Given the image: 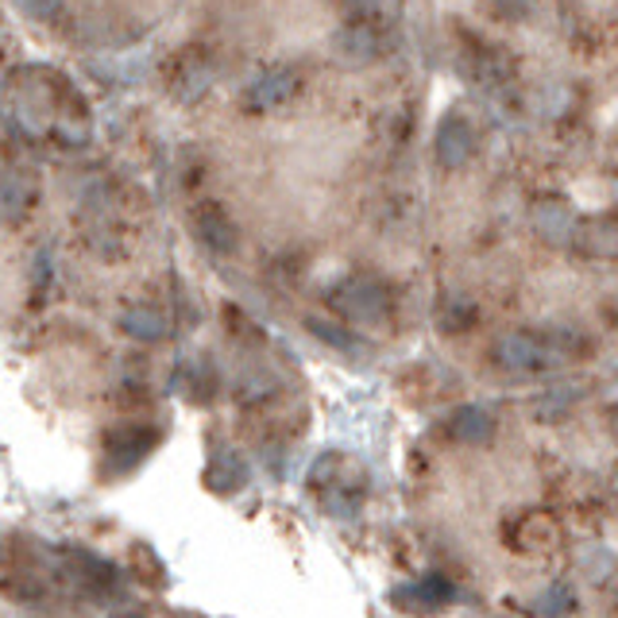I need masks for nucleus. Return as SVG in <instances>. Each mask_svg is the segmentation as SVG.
<instances>
[{"label":"nucleus","mask_w":618,"mask_h":618,"mask_svg":"<svg viewBox=\"0 0 618 618\" xmlns=\"http://www.w3.org/2000/svg\"><path fill=\"white\" fill-rule=\"evenodd\" d=\"M576 352V341H569L564 333H534V329H514L503 333L491 348L495 364L511 375H534V371H549L561 359H569Z\"/></svg>","instance_id":"f257e3e1"},{"label":"nucleus","mask_w":618,"mask_h":618,"mask_svg":"<svg viewBox=\"0 0 618 618\" xmlns=\"http://www.w3.org/2000/svg\"><path fill=\"white\" fill-rule=\"evenodd\" d=\"M333 309L352 325H382L391 318V290L375 275H348L329 294Z\"/></svg>","instance_id":"f03ea898"},{"label":"nucleus","mask_w":618,"mask_h":618,"mask_svg":"<svg viewBox=\"0 0 618 618\" xmlns=\"http://www.w3.org/2000/svg\"><path fill=\"white\" fill-rule=\"evenodd\" d=\"M298 90H301V73L294 70V66H271V70H263L260 78L248 85L244 105L252 108V113H275L286 101L298 98Z\"/></svg>","instance_id":"7ed1b4c3"},{"label":"nucleus","mask_w":618,"mask_h":618,"mask_svg":"<svg viewBox=\"0 0 618 618\" xmlns=\"http://www.w3.org/2000/svg\"><path fill=\"white\" fill-rule=\"evenodd\" d=\"M433 154L445 171H460L468 167V159L476 154V128L464 113H448L437 124V136H433Z\"/></svg>","instance_id":"20e7f679"},{"label":"nucleus","mask_w":618,"mask_h":618,"mask_svg":"<svg viewBox=\"0 0 618 618\" xmlns=\"http://www.w3.org/2000/svg\"><path fill=\"white\" fill-rule=\"evenodd\" d=\"M159 445V430L151 425H121L105 437V464L113 472H131Z\"/></svg>","instance_id":"39448f33"},{"label":"nucleus","mask_w":618,"mask_h":618,"mask_svg":"<svg viewBox=\"0 0 618 618\" xmlns=\"http://www.w3.org/2000/svg\"><path fill=\"white\" fill-rule=\"evenodd\" d=\"M190 225H194V237L202 240L213 255H232L240 248V228H237V220L228 217L225 205H217V202L197 205Z\"/></svg>","instance_id":"423d86ee"},{"label":"nucleus","mask_w":618,"mask_h":618,"mask_svg":"<svg viewBox=\"0 0 618 618\" xmlns=\"http://www.w3.org/2000/svg\"><path fill=\"white\" fill-rule=\"evenodd\" d=\"M333 47H336V55H341L348 66H364V62H371V58H379L382 32H379V24H375V20L352 16L348 24L336 32Z\"/></svg>","instance_id":"0eeeda50"},{"label":"nucleus","mask_w":618,"mask_h":618,"mask_svg":"<svg viewBox=\"0 0 618 618\" xmlns=\"http://www.w3.org/2000/svg\"><path fill=\"white\" fill-rule=\"evenodd\" d=\"M576 228H580V217L564 197H541V202L534 205V232L546 240V244L564 248L569 240H576Z\"/></svg>","instance_id":"6e6552de"},{"label":"nucleus","mask_w":618,"mask_h":618,"mask_svg":"<svg viewBox=\"0 0 618 618\" xmlns=\"http://www.w3.org/2000/svg\"><path fill=\"white\" fill-rule=\"evenodd\" d=\"M576 248L592 260H618V217L615 213H599V217L580 220Z\"/></svg>","instance_id":"1a4fd4ad"},{"label":"nucleus","mask_w":618,"mask_h":618,"mask_svg":"<svg viewBox=\"0 0 618 618\" xmlns=\"http://www.w3.org/2000/svg\"><path fill=\"white\" fill-rule=\"evenodd\" d=\"M35 194H39L35 171H27V167H9V174H4V220L16 225L35 205Z\"/></svg>","instance_id":"9d476101"},{"label":"nucleus","mask_w":618,"mask_h":618,"mask_svg":"<svg viewBox=\"0 0 618 618\" xmlns=\"http://www.w3.org/2000/svg\"><path fill=\"white\" fill-rule=\"evenodd\" d=\"M448 433H453L460 445H488V440L495 437V417L483 407H476V402H468V407H460L453 414Z\"/></svg>","instance_id":"9b49d317"},{"label":"nucleus","mask_w":618,"mask_h":618,"mask_svg":"<svg viewBox=\"0 0 618 618\" xmlns=\"http://www.w3.org/2000/svg\"><path fill=\"white\" fill-rule=\"evenodd\" d=\"M205 483H209L217 495H232L248 483V468L232 448H217L209 460V472H205Z\"/></svg>","instance_id":"f8f14e48"},{"label":"nucleus","mask_w":618,"mask_h":618,"mask_svg":"<svg viewBox=\"0 0 618 618\" xmlns=\"http://www.w3.org/2000/svg\"><path fill=\"white\" fill-rule=\"evenodd\" d=\"M121 329H124V336H131V341L154 344V341H163L167 336V318L154 306L136 301V306L121 309Z\"/></svg>","instance_id":"ddd939ff"},{"label":"nucleus","mask_w":618,"mask_h":618,"mask_svg":"<svg viewBox=\"0 0 618 618\" xmlns=\"http://www.w3.org/2000/svg\"><path fill=\"white\" fill-rule=\"evenodd\" d=\"M70 569L78 572V580H82L90 592H113L116 580H121V569H116L113 561H105V557H98V553H85V549H73Z\"/></svg>","instance_id":"4468645a"},{"label":"nucleus","mask_w":618,"mask_h":618,"mask_svg":"<svg viewBox=\"0 0 618 618\" xmlns=\"http://www.w3.org/2000/svg\"><path fill=\"white\" fill-rule=\"evenodd\" d=\"M453 599V584L440 576H425L417 584H402L394 587V603L399 607H440V603Z\"/></svg>","instance_id":"2eb2a0df"},{"label":"nucleus","mask_w":618,"mask_h":618,"mask_svg":"<svg viewBox=\"0 0 618 618\" xmlns=\"http://www.w3.org/2000/svg\"><path fill=\"white\" fill-rule=\"evenodd\" d=\"M209 82H213V66L205 62V58H190V62L182 66L179 82H174V98H182V101L202 98Z\"/></svg>","instance_id":"dca6fc26"},{"label":"nucleus","mask_w":618,"mask_h":618,"mask_svg":"<svg viewBox=\"0 0 618 618\" xmlns=\"http://www.w3.org/2000/svg\"><path fill=\"white\" fill-rule=\"evenodd\" d=\"M437 321L445 333H468V329L480 321V309H476V301H468V298H448L445 306H440Z\"/></svg>","instance_id":"f3484780"},{"label":"nucleus","mask_w":618,"mask_h":618,"mask_svg":"<svg viewBox=\"0 0 618 618\" xmlns=\"http://www.w3.org/2000/svg\"><path fill=\"white\" fill-rule=\"evenodd\" d=\"M306 329H309L313 336H318V341H325L329 348H336V352H348V356H352V352L359 348V341L348 333V329H344V325H333V321H325V318H309Z\"/></svg>","instance_id":"a211bd4d"},{"label":"nucleus","mask_w":618,"mask_h":618,"mask_svg":"<svg viewBox=\"0 0 618 618\" xmlns=\"http://www.w3.org/2000/svg\"><path fill=\"white\" fill-rule=\"evenodd\" d=\"M271 391H275V382L263 379L260 371H252L248 379H240V402H260V399H267Z\"/></svg>","instance_id":"6ab92c4d"},{"label":"nucleus","mask_w":618,"mask_h":618,"mask_svg":"<svg viewBox=\"0 0 618 618\" xmlns=\"http://www.w3.org/2000/svg\"><path fill=\"white\" fill-rule=\"evenodd\" d=\"M488 4L495 16H506V20H522L529 9H534V0H488Z\"/></svg>","instance_id":"aec40b11"},{"label":"nucleus","mask_w":618,"mask_h":618,"mask_svg":"<svg viewBox=\"0 0 618 618\" xmlns=\"http://www.w3.org/2000/svg\"><path fill=\"white\" fill-rule=\"evenodd\" d=\"M16 4H20V12H27V16L50 20L58 12V4H62V0H16Z\"/></svg>","instance_id":"412c9836"},{"label":"nucleus","mask_w":618,"mask_h":618,"mask_svg":"<svg viewBox=\"0 0 618 618\" xmlns=\"http://www.w3.org/2000/svg\"><path fill=\"white\" fill-rule=\"evenodd\" d=\"M572 607V599L564 595V587H549V595L541 599V610L546 615H561V610H569Z\"/></svg>","instance_id":"4be33fe9"},{"label":"nucleus","mask_w":618,"mask_h":618,"mask_svg":"<svg viewBox=\"0 0 618 618\" xmlns=\"http://www.w3.org/2000/svg\"><path fill=\"white\" fill-rule=\"evenodd\" d=\"M344 9H348V16H367L375 20V9H379V0H341Z\"/></svg>","instance_id":"5701e85b"},{"label":"nucleus","mask_w":618,"mask_h":618,"mask_svg":"<svg viewBox=\"0 0 618 618\" xmlns=\"http://www.w3.org/2000/svg\"><path fill=\"white\" fill-rule=\"evenodd\" d=\"M610 430H615V440H618V410L610 414Z\"/></svg>","instance_id":"b1692460"}]
</instances>
